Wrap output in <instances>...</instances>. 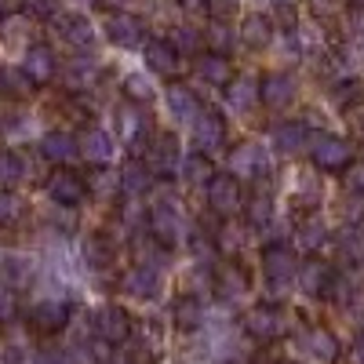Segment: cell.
<instances>
[{
    "instance_id": "25",
    "label": "cell",
    "mask_w": 364,
    "mask_h": 364,
    "mask_svg": "<svg viewBox=\"0 0 364 364\" xmlns=\"http://www.w3.org/2000/svg\"><path fill=\"white\" fill-rule=\"evenodd\" d=\"M41 157L51 161V164H58V168H70V161L80 157V142H77V135L55 128V132H48L41 139Z\"/></svg>"
},
{
    "instance_id": "46",
    "label": "cell",
    "mask_w": 364,
    "mask_h": 364,
    "mask_svg": "<svg viewBox=\"0 0 364 364\" xmlns=\"http://www.w3.org/2000/svg\"><path fill=\"white\" fill-rule=\"evenodd\" d=\"M22 211H26L22 197H15L11 190L0 193V230H4V226H15V223L22 219Z\"/></svg>"
},
{
    "instance_id": "32",
    "label": "cell",
    "mask_w": 364,
    "mask_h": 364,
    "mask_svg": "<svg viewBox=\"0 0 364 364\" xmlns=\"http://www.w3.org/2000/svg\"><path fill=\"white\" fill-rule=\"evenodd\" d=\"M171 317H175V328L182 331V336H193V331H200V328H204V306H200V299L178 295Z\"/></svg>"
},
{
    "instance_id": "13",
    "label": "cell",
    "mask_w": 364,
    "mask_h": 364,
    "mask_svg": "<svg viewBox=\"0 0 364 364\" xmlns=\"http://www.w3.org/2000/svg\"><path fill=\"white\" fill-rule=\"evenodd\" d=\"M215 295L223 299V302H240L248 291H252V277H248V269H245V262H237V259H226V262H219L215 266Z\"/></svg>"
},
{
    "instance_id": "48",
    "label": "cell",
    "mask_w": 364,
    "mask_h": 364,
    "mask_svg": "<svg viewBox=\"0 0 364 364\" xmlns=\"http://www.w3.org/2000/svg\"><path fill=\"white\" fill-rule=\"evenodd\" d=\"M215 240H219V248L226 252V255H233L237 248H240V237H237V223L233 219H226L219 230H215Z\"/></svg>"
},
{
    "instance_id": "4",
    "label": "cell",
    "mask_w": 364,
    "mask_h": 364,
    "mask_svg": "<svg viewBox=\"0 0 364 364\" xmlns=\"http://www.w3.org/2000/svg\"><path fill=\"white\" fill-rule=\"evenodd\" d=\"M91 331H95V339L102 346H124L135 336V321H132V314L124 306L106 302V306H99L95 317H91Z\"/></svg>"
},
{
    "instance_id": "9",
    "label": "cell",
    "mask_w": 364,
    "mask_h": 364,
    "mask_svg": "<svg viewBox=\"0 0 364 364\" xmlns=\"http://www.w3.org/2000/svg\"><path fill=\"white\" fill-rule=\"evenodd\" d=\"M262 281L269 291H281L299 281V259L288 245H269L262 252Z\"/></svg>"
},
{
    "instance_id": "12",
    "label": "cell",
    "mask_w": 364,
    "mask_h": 364,
    "mask_svg": "<svg viewBox=\"0 0 364 364\" xmlns=\"http://www.w3.org/2000/svg\"><path fill=\"white\" fill-rule=\"evenodd\" d=\"M87 175L73 171V168H55L48 175V197L58 204V208H77L84 197H87Z\"/></svg>"
},
{
    "instance_id": "28",
    "label": "cell",
    "mask_w": 364,
    "mask_h": 364,
    "mask_svg": "<svg viewBox=\"0 0 364 364\" xmlns=\"http://www.w3.org/2000/svg\"><path fill=\"white\" fill-rule=\"evenodd\" d=\"M331 245H336V255H339L343 266H360L364 262V226L360 223H350V226L336 230Z\"/></svg>"
},
{
    "instance_id": "3",
    "label": "cell",
    "mask_w": 364,
    "mask_h": 364,
    "mask_svg": "<svg viewBox=\"0 0 364 364\" xmlns=\"http://www.w3.org/2000/svg\"><path fill=\"white\" fill-rule=\"evenodd\" d=\"M230 175L240 182H255V186H266L273 178V157L259 142H240L230 149Z\"/></svg>"
},
{
    "instance_id": "44",
    "label": "cell",
    "mask_w": 364,
    "mask_h": 364,
    "mask_svg": "<svg viewBox=\"0 0 364 364\" xmlns=\"http://www.w3.org/2000/svg\"><path fill=\"white\" fill-rule=\"evenodd\" d=\"M233 41H237V33H230V29H226L219 18L204 29V44L215 51V55H230V44H233Z\"/></svg>"
},
{
    "instance_id": "47",
    "label": "cell",
    "mask_w": 364,
    "mask_h": 364,
    "mask_svg": "<svg viewBox=\"0 0 364 364\" xmlns=\"http://www.w3.org/2000/svg\"><path fill=\"white\" fill-rule=\"evenodd\" d=\"M18 8L33 18H58V0H18Z\"/></svg>"
},
{
    "instance_id": "41",
    "label": "cell",
    "mask_w": 364,
    "mask_h": 364,
    "mask_svg": "<svg viewBox=\"0 0 364 364\" xmlns=\"http://www.w3.org/2000/svg\"><path fill=\"white\" fill-rule=\"evenodd\" d=\"M168 41L175 44V51H178L182 58H197V55H204V33H200V29H193V26H175Z\"/></svg>"
},
{
    "instance_id": "39",
    "label": "cell",
    "mask_w": 364,
    "mask_h": 364,
    "mask_svg": "<svg viewBox=\"0 0 364 364\" xmlns=\"http://www.w3.org/2000/svg\"><path fill=\"white\" fill-rule=\"evenodd\" d=\"M132 255H135V262H139V266L164 269V262H168V255H171V252H168V248H161L157 240L146 233V237H135V240H132Z\"/></svg>"
},
{
    "instance_id": "31",
    "label": "cell",
    "mask_w": 364,
    "mask_h": 364,
    "mask_svg": "<svg viewBox=\"0 0 364 364\" xmlns=\"http://www.w3.org/2000/svg\"><path fill=\"white\" fill-rule=\"evenodd\" d=\"M0 281H4V288H26L29 281H33V262H29L26 255L18 252H4L0 255Z\"/></svg>"
},
{
    "instance_id": "58",
    "label": "cell",
    "mask_w": 364,
    "mask_h": 364,
    "mask_svg": "<svg viewBox=\"0 0 364 364\" xmlns=\"http://www.w3.org/2000/svg\"><path fill=\"white\" fill-rule=\"evenodd\" d=\"M73 8H95V4H102V0H70Z\"/></svg>"
},
{
    "instance_id": "15",
    "label": "cell",
    "mask_w": 364,
    "mask_h": 364,
    "mask_svg": "<svg viewBox=\"0 0 364 364\" xmlns=\"http://www.w3.org/2000/svg\"><path fill=\"white\" fill-rule=\"evenodd\" d=\"M102 29H106V41L117 48H139V44L146 48V22L132 11H113Z\"/></svg>"
},
{
    "instance_id": "30",
    "label": "cell",
    "mask_w": 364,
    "mask_h": 364,
    "mask_svg": "<svg viewBox=\"0 0 364 364\" xmlns=\"http://www.w3.org/2000/svg\"><path fill=\"white\" fill-rule=\"evenodd\" d=\"M99 77H102V63H99V58H84V55L73 58V63H66V70H63V84H66L70 91L95 87Z\"/></svg>"
},
{
    "instance_id": "49",
    "label": "cell",
    "mask_w": 364,
    "mask_h": 364,
    "mask_svg": "<svg viewBox=\"0 0 364 364\" xmlns=\"http://www.w3.org/2000/svg\"><path fill=\"white\" fill-rule=\"evenodd\" d=\"M346 200L364 204V161L357 168H350V175H346Z\"/></svg>"
},
{
    "instance_id": "29",
    "label": "cell",
    "mask_w": 364,
    "mask_h": 364,
    "mask_svg": "<svg viewBox=\"0 0 364 364\" xmlns=\"http://www.w3.org/2000/svg\"><path fill=\"white\" fill-rule=\"evenodd\" d=\"M164 99H168V109H171V117L178 120V124H193V120L204 113L200 99L193 95V91H190L186 84H168Z\"/></svg>"
},
{
    "instance_id": "42",
    "label": "cell",
    "mask_w": 364,
    "mask_h": 364,
    "mask_svg": "<svg viewBox=\"0 0 364 364\" xmlns=\"http://www.w3.org/2000/svg\"><path fill=\"white\" fill-rule=\"evenodd\" d=\"M29 77L22 73V66H0V95H11V99H22L29 95Z\"/></svg>"
},
{
    "instance_id": "5",
    "label": "cell",
    "mask_w": 364,
    "mask_h": 364,
    "mask_svg": "<svg viewBox=\"0 0 364 364\" xmlns=\"http://www.w3.org/2000/svg\"><path fill=\"white\" fill-rule=\"evenodd\" d=\"M117 132H120V139H124V146L132 149V157H142L146 146L157 135L154 124H149V117H146V109L128 102V99L117 106Z\"/></svg>"
},
{
    "instance_id": "57",
    "label": "cell",
    "mask_w": 364,
    "mask_h": 364,
    "mask_svg": "<svg viewBox=\"0 0 364 364\" xmlns=\"http://www.w3.org/2000/svg\"><path fill=\"white\" fill-rule=\"evenodd\" d=\"M15 4H18V0H0V15H11Z\"/></svg>"
},
{
    "instance_id": "7",
    "label": "cell",
    "mask_w": 364,
    "mask_h": 364,
    "mask_svg": "<svg viewBox=\"0 0 364 364\" xmlns=\"http://www.w3.org/2000/svg\"><path fill=\"white\" fill-rule=\"evenodd\" d=\"M310 161L317 171L324 175H339V171H350L353 168V146L339 135H314V146H310Z\"/></svg>"
},
{
    "instance_id": "59",
    "label": "cell",
    "mask_w": 364,
    "mask_h": 364,
    "mask_svg": "<svg viewBox=\"0 0 364 364\" xmlns=\"http://www.w3.org/2000/svg\"><path fill=\"white\" fill-rule=\"evenodd\" d=\"M281 364H299V360H281Z\"/></svg>"
},
{
    "instance_id": "8",
    "label": "cell",
    "mask_w": 364,
    "mask_h": 364,
    "mask_svg": "<svg viewBox=\"0 0 364 364\" xmlns=\"http://www.w3.org/2000/svg\"><path fill=\"white\" fill-rule=\"evenodd\" d=\"M146 168L154 178H175L178 168H182V146L171 132H157L154 142L146 146V154H142Z\"/></svg>"
},
{
    "instance_id": "54",
    "label": "cell",
    "mask_w": 364,
    "mask_h": 364,
    "mask_svg": "<svg viewBox=\"0 0 364 364\" xmlns=\"http://www.w3.org/2000/svg\"><path fill=\"white\" fill-rule=\"evenodd\" d=\"M306 4H310V11L317 18H328V15H336L343 8V0H306Z\"/></svg>"
},
{
    "instance_id": "24",
    "label": "cell",
    "mask_w": 364,
    "mask_h": 364,
    "mask_svg": "<svg viewBox=\"0 0 364 364\" xmlns=\"http://www.w3.org/2000/svg\"><path fill=\"white\" fill-rule=\"evenodd\" d=\"M299 346H302V353L306 357H314L317 364H336L339 360V339L331 336L328 328H306L302 331V339H299Z\"/></svg>"
},
{
    "instance_id": "11",
    "label": "cell",
    "mask_w": 364,
    "mask_h": 364,
    "mask_svg": "<svg viewBox=\"0 0 364 364\" xmlns=\"http://www.w3.org/2000/svg\"><path fill=\"white\" fill-rule=\"evenodd\" d=\"M259 99H262V106H266L269 113H284V109L295 106V99H299V80H295L288 70H273V73H266L262 84H259Z\"/></svg>"
},
{
    "instance_id": "2",
    "label": "cell",
    "mask_w": 364,
    "mask_h": 364,
    "mask_svg": "<svg viewBox=\"0 0 364 364\" xmlns=\"http://www.w3.org/2000/svg\"><path fill=\"white\" fill-rule=\"evenodd\" d=\"M146 233L168 252H175L182 245V215L171 197H157L146 208Z\"/></svg>"
},
{
    "instance_id": "37",
    "label": "cell",
    "mask_w": 364,
    "mask_h": 364,
    "mask_svg": "<svg viewBox=\"0 0 364 364\" xmlns=\"http://www.w3.org/2000/svg\"><path fill=\"white\" fill-rule=\"evenodd\" d=\"M226 102H230V109H237V113H252L262 99H259V84L252 80V77H233L230 80V87H226Z\"/></svg>"
},
{
    "instance_id": "16",
    "label": "cell",
    "mask_w": 364,
    "mask_h": 364,
    "mask_svg": "<svg viewBox=\"0 0 364 364\" xmlns=\"http://www.w3.org/2000/svg\"><path fill=\"white\" fill-rule=\"evenodd\" d=\"M80 255H84V266L95 273V277H109V273L117 269V245H113L106 233H91V237H84Z\"/></svg>"
},
{
    "instance_id": "22",
    "label": "cell",
    "mask_w": 364,
    "mask_h": 364,
    "mask_svg": "<svg viewBox=\"0 0 364 364\" xmlns=\"http://www.w3.org/2000/svg\"><path fill=\"white\" fill-rule=\"evenodd\" d=\"M55 33L63 37L70 48H77V51H87L91 44H95V26H91L80 11L58 15V18H55Z\"/></svg>"
},
{
    "instance_id": "56",
    "label": "cell",
    "mask_w": 364,
    "mask_h": 364,
    "mask_svg": "<svg viewBox=\"0 0 364 364\" xmlns=\"http://www.w3.org/2000/svg\"><path fill=\"white\" fill-rule=\"evenodd\" d=\"M33 360H37V364H70L63 353H51V350H44V353H33Z\"/></svg>"
},
{
    "instance_id": "21",
    "label": "cell",
    "mask_w": 364,
    "mask_h": 364,
    "mask_svg": "<svg viewBox=\"0 0 364 364\" xmlns=\"http://www.w3.org/2000/svg\"><path fill=\"white\" fill-rule=\"evenodd\" d=\"M193 73L200 84L208 87H230L233 80V66H230V55H215V51H204L193 58Z\"/></svg>"
},
{
    "instance_id": "34",
    "label": "cell",
    "mask_w": 364,
    "mask_h": 364,
    "mask_svg": "<svg viewBox=\"0 0 364 364\" xmlns=\"http://www.w3.org/2000/svg\"><path fill=\"white\" fill-rule=\"evenodd\" d=\"M295 245L306 252V255H317L324 245H328V226L317 219V215H306L295 223Z\"/></svg>"
},
{
    "instance_id": "20",
    "label": "cell",
    "mask_w": 364,
    "mask_h": 364,
    "mask_svg": "<svg viewBox=\"0 0 364 364\" xmlns=\"http://www.w3.org/2000/svg\"><path fill=\"white\" fill-rule=\"evenodd\" d=\"M273 33H277L273 18L262 15V11H252V15L240 18V26H237V44H245L248 51H266L269 41H273Z\"/></svg>"
},
{
    "instance_id": "17",
    "label": "cell",
    "mask_w": 364,
    "mask_h": 364,
    "mask_svg": "<svg viewBox=\"0 0 364 364\" xmlns=\"http://www.w3.org/2000/svg\"><path fill=\"white\" fill-rule=\"evenodd\" d=\"M22 73L29 77V84L33 87H44L58 77V58L48 44H29L26 55H22Z\"/></svg>"
},
{
    "instance_id": "18",
    "label": "cell",
    "mask_w": 364,
    "mask_h": 364,
    "mask_svg": "<svg viewBox=\"0 0 364 364\" xmlns=\"http://www.w3.org/2000/svg\"><path fill=\"white\" fill-rule=\"evenodd\" d=\"M336 273H339L336 266H328L324 259L310 255L306 262L299 266V291L310 295V299H324L328 288H331V281H336Z\"/></svg>"
},
{
    "instance_id": "50",
    "label": "cell",
    "mask_w": 364,
    "mask_h": 364,
    "mask_svg": "<svg viewBox=\"0 0 364 364\" xmlns=\"http://www.w3.org/2000/svg\"><path fill=\"white\" fill-rule=\"evenodd\" d=\"M343 26H346V33H350V37L364 41V4H350V8H346Z\"/></svg>"
},
{
    "instance_id": "27",
    "label": "cell",
    "mask_w": 364,
    "mask_h": 364,
    "mask_svg": "<svg viewBox=\"0 0 364 364\" xmlns=\"http://www.w3.org/2000/svg\"><path fill=\"white\" fill-rule=\"evenodd\" d=\"M77 142H80V157L84 161H91V164H99V168H106L109 164V157H113V135L106 132V128H84L80 135H77Z\"/></svg>"
},
{
    "instance_id": "55",
    "label": "cell",
    "mask_w": 364,
    "mask_h": 364,
    "mask_svg": "<svg viewBox=\"0 0 364 364\" xmlns=\"http://www.w3.org/2000/svg\"><path fill=\"white\" fill-rule=\"evenodd\" d=\"M350 360L353 364H364V328L353 336V343H350Z\"/></svg>"
},
{
    "instance_id": "53",
    "label": "cell",
    "mask_w": 364,
    "mask_h": 364,
    "mask_svg": "<svg viewBox=\"0 0 364 364\" xmlns=\"http://www.w3.org/2000/svg\"><path fill=\"white\" fill-rule=\"evenodd\" d=\"M51 226H55V230H63V233H73V230H77L73 208H58V215H51Z\"/></svg>"
},
{
    "instance_id": "14",
    "label": "cell",
    "mask_w": 364,
    "mask_h": 364,
    "mask_svg": "<svg viewBox=\"0 0 364 364\" xmlns=\"http://www.w3.org/2000/svg\"><path fill=\"white\" fill-rule=\"evenodd\" d=\"M193 146H197V154H204V157L219 154V149L226 146V120H223L219 109H204L193 120Z\"/></svg>"
},
{
    "instance_id": "33",
    "label": "cell",
    "mask_w": 364,
    "mask_h": 364,
    "mask_svg": "<svg viewBox=\"0 0 364 364\" xmlns=\"http://www.w3.org/2000/svg\"><path fill=\"white\" fill-rule=\"evenodd\" d=\"M331 95V106H336L339 113H353L357 106H364V80L360 77H343L339 84L328 87Z\"/></svg>"
},
{
    "instance_id": "45",
    "label": "cell",
    "mask_w": 364,
    "mask_h": 364,
    "mask_svg": "<svg viewBox=\"0 0 364 364\" xmlns=\"http://www.w3.org/2000/svg\"><path fill=\"white\" fill-rule=\"evenodd\" d=\"M124 95H128V102L146 106L149 99H154V87H149V80H146L142 73H128V77H124Z\"/></svg>"
},
{
    "instance_id": "1",
    "label": "cell",
    "mask_w": 364,
    "mask_h": 364,
    "mask_svg": "<svg viewBox=\"0 0 364 364\" xmlns=\"http://www.w3.org/2000/svg\"><path fill=\"white\" fill-rule=\"evenodd\" d=\"M240 324H245V336L252 343H262V346L281 343L288 336V314L277 306V302H255V306H248V314H245Z\"/></svg>"
},
{
    "instance_id": "26",
    "label": "cell",
    "mask_w": 364,
    "mask_h": 364,
    "mask_svg": "<svg viewBox=\"0 0 364 364\" xmlns=\"http://www.w3.org/2000/svg\"><path fill=\"white\" fill-rule=\"evenodd\" d=\"M120 288H124V295H132V299H157V291H161V269H154V266H132L124 277H120Z\"/></svg>"
},
{
    "instance_id": "10",
    "label": "cell",
    "mask_w": 364,
    "mask_h": 364,
    "mask_svg": "<svg viewBox=\"0 0 364 364\" xmlns=\"http://www.w3.org/2000/svg\"><path fill=\"white\" fill-rule=\"evenodd\" d=\"M70 317H73L70 299H55V295H48V299H37L33 306H29V314H26L29 328H33V331H41V336H58V331H66Z\"/></svg>"
},
{
    "instance_id": "38",
    "label": "cell",
    "mask_w": 364,
    "mask_h": 364,
    "mask_svg": "<svg viewBox=\"0 0 364 364\" xmlns=\"http://www.w3.org/2000/svg\"><path fill=\"white\" fill-rule=\"evenodd\" d=\"M178 178L186 182V186H204V190H208V182L215 178L211 157H204V154H186V157H182V168H178Z\"/></svg>"
},
{
    "instance_id": "35",
    "label": "cell",
    "mask_w": 364,
    "mask_h": 364,
    "mask_svg": "<svg viewBox=\"0 0 364 364\" xmlns=\"http://www.w3.org/2000/svg\"><path fill=\"white\" fill-rule=\"evenodd\" d=\"M149 182H154V175H149L142 157H132L124 168H120V193L124 197H142L149 190Z\"/></svg>"
},
{
    "instance_id": "43",
    "label": "cell",
    "mask_w": 364,
    "mask_h": 364,
    "mask_svg": "<svg viewBox=\"0 0 364 364\" xmlns=\"http://www.w3.org/2000/svg\"><path fill=\"white\" fill-rule=\"evenodd\" d=\"M87 190L95 197H120V171H109V168H99L87 175Z\"/></svg>"
},
{
    "instance_id": "6",
    "label": "cell",
    "mask_w": 364,
    "mask_h": 364,
    "mask_svg": "<svg viewBox=\"0 0 364 364\" xmlns=\"http://www.w3.org/2000/svg\"><path fill=\"white\" fill-rule=\"evenodd\" d=\"M204 193H208V208L215 211L223 223H226V219H237L240 211H245V204H248V200H245V182L233 178L230 171H223V175L211 178Z\"/></svg>"
},
{
    "instance_id": "40",
    "label": "cell",
    "mask_w": 364,
    "mask_h": 364,
    "mask_svg": "<svg viewBox=\"0 0 364 364\" xmlns=\"http://www.w3.org/2000/svg\"><path fill=\"white\" fill-rule=\"evenodd\" d=\"M22 175H26V164H22V157L15 154V149L0 146V193L15 190L18 182H22Z\"/></svg>"
},
{
    "instance_id": "36",
    "label": "cell",
    "mask_w": 364,
    "mask_h": 364,
    "mask_svg": "<svg viewBox=\"0 0 364 364\" xmlns=\"http://www.w3.org/2000/svg\"><path fill=\"white\" fill-rule=\"evenodd\" d=\"M245 219H248V226L252 230H259V233H269V226H273V219H277V208H273V197L269 193H252L248 197V204H245Z\"/></svg>"
},
{
    "instance_id": "51",
    "label": "cell",
    "mask_w": 364,
    "mask_h": 364,
    "mask_svg": "<svg viewBox=\"0 0 364 364\" xmlns=\"http://www.w3.org/2000/svg\"><path fill=\"white\" fill-rule=\"evenodd\" d=\"M15 314H18V299H15V291L0 284V324H4V321H11Z\"/></svg>"
},
{
    "instance_id": "23",
    "label": "cell",
    "mask_w": 364,
    "mask_h": 364,
    "mask_svg": "<svg viewBox=\"0 0 364 364\" xmlns=\"http://www.w3.org/2000/svg\"><path fill=\"white\" fill-rule=\"evenodd\" d=\"M269 139L281 154H310V146H314L310 124H302V120H281Z\"/></svg>"
},
{
    "instance_id": "19",
    "label": "cell",
    "mask_w": 364,
    "mask_h": 364,
    "mask_svg": "<svg viewBox=\"0 0 364 364\" xmlns=\"http://www.w3.org/2000/svg\"><path fill=\"white\" fill-rule=\"evenodd\" d=\"M142 55H146V70H149V73H157V77H168V80H171V77L182 70V55L175 51V44H171L168 37L146 41Z\"/></svg>"
},
{
    "instance_id": "52",
    "label": "cell",
    "mask_w": 364,
    "mask_h": 364,
    "mask_svg": "<svg viewBox=\"0 0 364 364\" xmlns=\"http://www.w3.org/2000/svg\"><path fill=\"white\" fill-rule=\"evenodd\" d=\"M200 4H204V11L211 15V18H230L233 15V8H237V0H200Z\"/></svg>"
}]
</instances>
